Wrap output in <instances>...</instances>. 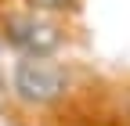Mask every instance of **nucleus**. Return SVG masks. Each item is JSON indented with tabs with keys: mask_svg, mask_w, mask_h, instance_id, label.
Returning a JSON list of instances; mask_svg holds the SVG:
<instances>
[{
	"mask_svg": "<svg viewBox=\"0 0 130 126\" xmlns=\"http://www.w3.org/2000/svg\"><path fill=\"white\" fill-rule=\"evenodd\" d=\"M11 94L22 104H51L65 94V69L54 65L47 54H25V61H18L11 72Z\"/></svg>",
	"mask_w": 130,
	"mask_h": 126,
	"instance_id": "nucleus-1",
	"label": "nucleus"
},
{
	"mask_svg": "<svg viewBox=\"0 0 130 126\" xmlns=\"http://www.w3.org/2000/svg\"><path fill=\"white\" fill-rule=\"evenodd\" d=\"M4 40L25 54H51L54 47H61V29L36 14H11L4 22Z\"/></svg>",
	"mask_w": 130,
	"mask_h": 126,
	"instance_id": "nucleus-2",
	"label": "nucleus"
},
{
	"mask_svg": "<svg viewBox=\"0 0 130 126\" xmlns=\"http://www.w3.org/2000/svg\"><path fill=\"white\" fill-rule=\"evenodd\" d=\"M32 11H72L79 0H25Z\"/></svg>",
	"mask_w": 130,
	"mask_h": 126,
	"instance_id": "nucleus-3",
	"label": "nucleus"
}]
</instances>
